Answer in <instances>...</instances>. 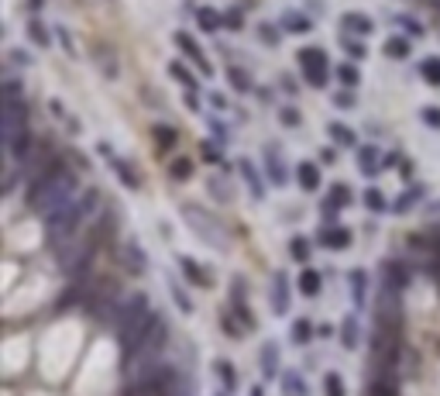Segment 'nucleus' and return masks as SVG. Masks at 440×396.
I'll list each match as a JSON object with an SVG mask.
<instances>
[{
  "instance_id": "f257e3e1",
  "label": "nucleus",
  "mask_w": 440,
  "mask_h": 396,
  "mask_svg": "<svg viewBox=\"0 0 440 396\" xmlns=\"http://www.w3.org/2000/svg\"><path fill=\"white\" fill-rule=\"evenodd\" d=\"M80 196V179L66 162H49V169H42L32 183H28V207L42 218L62 211L66 204H73Z\"/></svg>"
},
{
  "instance_id": "f03ea898",
  "label": "nucleus",
  "mask_w": 440,
  "mask_h": 396,
  "mask_svg": "<svg viewBox=\"0 0 440 396\" xmlns=\"http://www.w3.org/2000/svg\"><path fill=\"white\" fill-rule=\"evenodd\" d=\"M100 211V189H86V193H80L73 204H66L62 211H56V214H49L45 218V242L49 245H66V242H73L80 231H86V224H90V218Z\"/></svg>"
},
{
  "instance_id": "7ed1b4c3",
  "label": "nucleus",
  "mask_w": 440,
  "mask_h": 396,
  "mask_svg": "<svg viewBox=\"0 0 440 396\" xmlns=\"http://www.w3.org/2000/svg\"><path fill=\"white\" fill-rule=\"evenodd\" d=\"M165 345H169V324L155 314V321L148 324V331L138 338V345L131 348V351H124V375L127 379H138V375H145V372H151L155 365H162V351H165Z\"/></svg>"
},
{
  "instance_id": "20e7f679",
  "label": "nucleus",
  "mask_w": 440,
  "mask_h": 396,
  "mask_svg": "<svg viewBox=\"0 0 440 396\" xmlns=\"http://www.w3.org/2000/svg\"><path fill=\"white\" fill-rule=\"evenodd\" d=\"M151 321H155V310H151L148 296H145V293L127 296L124 307H121V317H117V324H114V334H117L121 351H131V348L138 345V338L148 331Z\"/></svg>"
},
{
  "instance_id": "39448f33",
  "label": "nucleus",
  "mask_w": 440,
  "mask_h": 396,
  "mask_svg": "<svg viewBox=\"0 0 440 396\" xmlns=\"http://www.w3.org/2000/svg\"><path fill=\"white\" fill-rule=\"evenodd\" d=\"M179 214L189 221V231H193L199 242H206L210 248H228V245H231V242H228V235L220 231L224 224H217V218H213V214H206L203 207H189V204H182V207H179Z\"/></svg>"
},
{
  "instance_id": "423d86ee",
  "label": "nucleus",
  "mask_w": 440,
  "mask_h": 396,
  "mask_svg": "<svg viewBox=\"0 0 440 396\" xmlns=\"http://www.w3.org/2000/svg\"><path fill=\"white\" fill-rule=\"evenodd\" d=\"M296 62H300L303 80H306L310 86H317V90H323V86H327V80H330V62H327V52H323V49H317V45L300 49Z\"/></svg>"
},
{
  "instance_id": "0eeeda50",
  "label": "nucleus",
  "mask_w": 440,
  "mask_h": 396,
  "mask_svg": "<svg viewBox=\"0 0 440 396\" xmlns=\"http://www.w3.org/2000/svg\"><path fill=\"white\" fill-rule=\"evenodd\" d=\"M28 131V104L18 97V100H4V145L21 138Z\"/></svg>"
},
{
  "instance_id": "6e6552de",
  "label": "nucleus",
  "mask_w": 440,
  "mask_h": 396,
  "mask_svg": "<svg viewBox=\"0 0 440 396\" xmlns=\"http://www.w3.org/2000/svg\"><path fill=\"white\" fill-rule=\"evenodd\" d=\"M100 155H103V159H107V162L114 165L117 179H121V183H124L127 189H138V186H141V176H134V165H131V162H124L121 155H114V148H110L107 141H100Z\"/></svg>"
},
{
  "instance_id": "1a4fd4ad",
  "label": "nucleus",
  "mask_w": 440,
  "mask_h": 396,
  "mask_svg": "<svg viewBox=\"0 0 440 396\" xmlns=\"http://www.w3.org/2000/svg\"><path fill=\"white\" fill-rule=\"evenodd\" d=\"M269 300H272V310L282 317V314H289V276L279 269L276 276H272V290H269Z\"/></svg>"
},
{
  "instance_id": "9d476101",
  "label": "nucleus",
  "mask_w": 440,
  "mask_h": 396,
  "mask_svg": "<svg viewBox=\"0 0 440 396\" xmlns=\"http://www.w3.org/2000/svg\"><path fill=\"white\" fill-rule=\"evenodd\" d=\"M175 45H179V49H182V52H186V56H189V59H193V62L199 66V73H203V76H210V73H213V66L206 62L203 49H199V45H196V42H193V38H189L186 32H175Z\"/></svg>"
},
{
  "instance_id": "9b49d317",
  "label": "nucleus",
  "mask_w": 440,
  "mask_h": 396,
  "mask_svg": "<svg viewBox=\"0 0 440 396\" xmlns=\"http://www.w3.org/2000/svg\"><path fill=\"white\" fill-rule=\"evenodd\" d=\"M179 269H182V276L189 279V283H196L199 290H210L213 286V279H210V272L199 266V262H193L189 255H179Z\"/></svg>"
},
{
  "instance_id": "f8f14e48",
  "label": "nucleus",
  "mask_w": 440,
  "mask_h": 396,
  "mask_svg": "<svg viewBox=\"0 0 440 396\" xmlns=\"http://www.w3.org/2000/svg\"><path fill=\"white\" fill-rule=\"evenodd\" d=\"M347 204H351V189H347L344 183H334V186H330V196H327V204H323V214L334 218V214L344 211Z\"/></svg>"
},
{
  "instance_id": "ddd939ff",
  "label": "nucleus",
  "mask_w": 440,
  "mask_h": 396,
  "mask_svg": "<svg viewBox=\"0 0 440 396\" xmlns=\"http://www.w3.org/2000/svg\"><path fill=\"white\" fill-rule=\"evenodd\" d=\"M265 169H269V179L276 183V186H286L289 183V176H286V162H282V155L269 145L265 148Z\"/></svg>"
},
{
  "instance_id": "4468645a",
  "label": "nucleus",
  "mask_w": 440,
  "mask_h": 396,
  "mask_svg": "<svg viewBox=\"0 0 440 396\" xmlns=\"http://www.w3.org/2000/svg\"><path fill=\"white\" fill-rule=\"evenodd\" d=\"M320 245H327V248H347L351 245V231L344 224H330V228L320 231Z\"/></svg>"
},
{
  "instance_id": "2eb2a0df",
  "label": "nucleus",
  "mask_w": 440,
  "mask_h": 396,
  "mask_svg": "<svg viewBox=\"0 0 440 396\" xmlns=\"http://www.w3.org/2000/svg\"><path fill=\"white\" fill-rule=\"evenodd\" d=\"M382 276H385V286H389V290H402V286L409 283V272H406V266H402L399 259L385 262V266H382Z\"/></svg>"
},
{
  "instance_id": "dca6fc26",
  "label": "nucleus",
  "mask_w": 440,
  "mask_h": 396,
  "mask_svg": "<svg viewBox=\"0 0 440 396\" xmlns=\"http://www.w3.org/2000/svg\"><path fill=\"white\" fill-rule=\"evenodd\" d=\"M347 283H351V300H354V307L361 310V307H365V293H368V272H365V269H351V272H347Z\"/></svg>"
},
{
  "instance_id": "f3484780",
  "label": "nucleus",
  "mask_w": 440,
  "mask_h": 396,
  "mask_svg": "<svg viewBox=\"0 0 440 396\" xmlns=\"http://www.w3.org/2000/svg\"><path fill=\"white\" fill-rule=\"evenodd\" d=\"M296 179H300V186H303L306 193L320 189V169H317V162H300V165H296Z\"/></svg>"
},
{
  "instance_id": "a211bd4d",
  "label": "nucleus",
  "mask_w": 440,
  "mask_h": 396,
  "mask_svg": "<svg viewBox=\"0 0 440 396\" xmlns=\"http://www.w3.org/2000/svg\"><path fill=\"white\" fill-rule=\"evenodd\" d=\"M358 341H361L358 314H347V317H344V324H341V345H344L347 351H354V348H358Z\"/></svg>"
},
{
  "instance_id": "6ab92c4d",
  "label": "nucleus",
  "mask_w": 440,
  "mask_h": 396,
  "mask_svg": "<svg viewBox=\"0 0 440 396\" xmlns=\"http://www.w3.org/2000/svg\"><path fill=\"white\" fill-rule=\"evenodd\" d=\"M238 172L245 176V183L252 186V196H255V200H265V186H262V179H258V169L248 162V159H241L238 162Z\"/></svg>"
},
{
  "instance_id": "aec40b11",
  "label": "nucleus",
  "mask_w": 440,
  "mask_h": 396,
  "mask_svg": "<svg viewBox=\"0 0 440 396\" xmlns=\"http://www.w3.org/2000/svg\"><path fill=\"white\" fill-rule=\"evenodd\" d=\"M124 262H127V269H131V272H145V269H148L145 248H141V245H138L134 238H131V242L124 245Z\"/></svg>"
},
{
  "instance_id": "412c9836",
  "label": "nucleus",
  "mask_w": 440,
  "mask_h": 396,
  "mask_svg": "<svg viewBox=\"0 0 440 396\" xmlns=\"http://www.w3.org/2000/svg\"><path fill=\"white\" fill-rule=\"evenodd\" d=\"M276 372H279V348L272 341H265L262 345V375L265 379H276Z\"/></svg>"
},
{
  "instance_id": "4be33fe9",
  "label": "nucleus",
  "mask_w": 440,
  "mask_h": 396,
  "mask_svg": "<svg viewBox=\"0 0 440 396\" xmlns=\"http://www.w3.org/2000/svg\"><path fill=\"white\" fill-rule=\"evenodd\" d=\"M341 25H344V32H361V35H371L375 32V25H371V18L368 14H344L341 18Z\"/></svg>"
},
{
  "instance_id": "5701e85b",
  "label": "nucleus",
  "mask_w": 440,
  "mask_h": 396,
  "mask_svg": "<svg viewBox=\"0 0 440 396\" xmlns=\"http://www.w3.org/2000/svg\"><path fill=\"white\" fill-rule=\"evenodd\" d=\"M358 162L365 176H378V152L371 145H358Z\"/></svg>"
},
{
  "instance_id": "b1692460",
  "label": "nucleus",
  "mask_w": 440,
  "mask_h": 396,
  "mask_svg": "<svg viewBox=\"0 0 440 396\" xmlns=\"http://www.w3.org/2000/svg\"><path fill=\"white\" fill-rule=\"evenodd\" d=\"M320 286H323V283H320V272H313V269H303V272H300V293H303V296H310V300L320 296Z\"/></svg>"
},
{
  "instance_id": "393cba45",
  "label": "nucleus",
  "mask_w": 440,
  "mask_h": 396,
  "mask_svg": "<svg viewBox=\"0 0 440 396\" xmlns=\"http://www.w3.org/2000/svg\"><path fill=\"white\" fill-rule=\"evenodd\" d=\"M206 189H210L213 196H220V204H231V200H234V189H231V183H228V179L210 176V179H206Z\"/></svg>"
},
{
  "instance_id": "a878e982",
  "label": "nucleus",
  "mask_w": 440,
  "mask_h": 396,
  "mask_svg": "<svg viewBox=\"0 0 440 396\" xmlns=\"http://www.w3.org/2000/svg\"><path fill=\"white\" fill-rule=\"evenodd\" d=\"M419 76H423L430 86H440V59H437V56L423 59V62H419Z\"/></svg>"
},
{
  "instance_id": "bb28decb",
  "label": "nucleus",
  "mask_w": 440,
  "mask_h": 396,
  "mask_svg": "<svg viewBox=\"0 0 440 396\" xmlns=\"http://www.w3.org/2000/svg\"><path fill=\"white\" fill-rule=\"evenodd\" d=\"M282 386H286V396H306V379L300 372H286Z\"/></svg>"
},
{
  "instance_id": "cd10ccee",
  "label": "nucleus",
  "mask_w": 440,
  "mask_h": 396,
  "mask_svg": "<svg viewBox=\"0 0 440 396\" xmlns=\"http://www.w3.org/2000/svg\"><path fill=\"white\" fill-rule=\"evenodd\" d=\"M196 21H199L203 32H217V28H220V14L210 11V8H196Z\"/></svg>"
},
{
  "instance_id": "c85d7f7f",
  "label": "nucleus",
  "mask_w": 440,
  "mask_h": 396,
  "mask_svg": "<svg viewBox=\"0 0 440 396\" xmlns=\"http://www.w3.org/2000/svg\"><path fill=\"white\" fill-rule=\"evenodd\" d=\"M282 25H286L289 32H300V35H306V32L313 28V21H310V18H303V14H296V11H289V14L282 18Z\"/></svg>"
},
{
  "instance_id": "c756f323",
  "label": "nucleus",
  "mask_w": 440,
  "mask_h": 396,
  "mask_svg": "<svg viewBox=\"0 0 440 396\" xmlns=\"http://www.w3.org/2000/svg\"><path fill=\"white\" fill-rule=\"evenodd\" d=\"M169 172H172V179H189L193 176V159H172L169 162Z\"/></svg>"
},
{
  "instance_id": "7c9ffc66",
  "label": "nucleus",
  "mask_w": 440,
  "mask_h": 396,
  "mask_svg": "<svg viewBox=\"0 0 440 396\" xmlns=\"http://www.w3.org/2000/svg\"><path fill=\"white\" fill-rule=\"evenodd\" d=\"M313 341V324L310 321H293V345H306Z\"/></svg>"
},
{
  "instance_id": "2f4dec72",
  "label": "nucleus",
  "mask_w": 440,
  "mask_h": 396,
  "mask_svg": "<svg viewBox=\"0 0 440 396\" xmlns=\"http://www.w3.org/2000/svg\"><path fill=\"white\" fill-rule=\"evenodd\" d=\"M323 396H344V379L337 372H327L323 375Z\"/></svg>"
},
{
  "instance_id": "473e14b6",
  "label": "nucleus",
  "mask_w": 440,
  "mask_h": 396,
  "mask_svg": "<svg viewBox=\"0 0 440 396\" xmlns=\"http://www.w3.org/2000/svg\"><path fill=\"white\" fill-rule=\"evenodd\" d=\"M327 131H330V135H334L341 145H347V148H358V138H354V135H351L344 124H327Z\"/></svg>"
},
{
  "instance_id": "72a5a7b5",
  "label": "nucleus",
  "mask_w": 440,
  "mask_h": 396,
  "mask_svg": "<svg viewBox=\"0 0 440 396\" xmlns=\"http://www.w3.org/2000/svg\"><path fill=\"white\" fill-rule=\"evenodd\" d=\"M217 379H224V389L231 393L234 386H238V379H234V369H231V362H217Z\"/></svg>"
},
{
  "instance_id": "f704fd0d",
  "label": "nucleus",
  "mask_w": 440,
  "mask_h": 396,
  "mask_svg": "<svg viewBox=\"0 0 440 396\" xmlns=\"http://www.w3.org/2000/svg\"><path fill=\"white\" fill-rule=\"evenodd\" d=\"M289 252H293V259H296V262H306V259H310V242L296 235V238L289 242Z\"/></svg>"
},
{
  "instance_id": "c9c22d12",
  "label": "nucleus",
  "mask_w": 440,
  "mask_h": 396,
  "mask_svg": "<svg viewBox=\"0 0 440 396\" xmlns=\"http://www.w3.org/2000/svg\"><path fill=\"white\" fill-rule=\"evenodd\" d=\"M169 293H172V300L179 303L182 314H193V303H189V296H186V290H182L179 283H169Z\"/></svg>"
},
{
  "instance_id": "e433bc0d",
  "label": "nucleus",
  "mask_w": 440,
  "mask_h": 396,
  "mask_svg": "<svg viewBox=\"0 0 440 396\" xmlns=\"http://www.w3.org/2000/svg\"><path fill=\"white\" fill-rule=\"evenodd\" d=\"M368 396H399V393H395V386L382 375V379H375V382L368 386Z\"/></svg>"
},
{
  "instance_id": "4c0bfd02",
  "label": "nucleus",
  "mask_w": 440,
  "mask_h": 396,
  "mask_svg": "<svg viewBox=\"0 0 440 396\" xmlns=\"http://www.w3.org/2000/svg\"><path fill=\"white\" fill-rule=\"evenodd\" d=\"M365 204H368V211H375V214H382L389 204H385V196L378 193V189H365Z\"/></svg>"
},
{
  "instance_id": "58836bf2",
  "label": "nucleus",
  "mask_w": 440,
  "mask_h": 396,
  "mask_svg": "<svg viewBox=\"0 0 440 396\" xmlns=\"http://www.w3.org/2000/svg\"><path fill=\"white\" fill-rule=\"evenodd\" d=\"M155 141H158V148L165 152V148H172V145H175V131H172V128L155 124Z\"/></svg>"
},
{
  "instance_id": "ea45409f",
  "label": "nucleus",
  "mask_w": 440,
  "mask_h": 396,
  "mask_svg": "<svg viewBox=\"0 0 440 396\" xmlns=\"http://www.w3.org/2000/svg\"><path fill=\"white\" fill-rule=\"evenodd\" d=\"M28 35H32V42H35L38 49H49V35H45V28H42L38 21H32V25H28Z\"/></svg>"
},
{
  "instance_id": "a19ab883",
  "label": "nucleus",
  "mask_w": 440,
  "mask_h": 396,
  "mask_svg": "<svg viewBox=\"0 0 440 396\" xmlns=\"http://www.w3.org/2000/svg\"><path fill=\"white\" fill-rule=\"evenodd\" d=\"M385 52L395 56V59H406V56H409V45H406L402 38H389V42H385Z\"/></svg>"
},
{
  "instance_id": "79ce46f5",
  "label": "nucleus",
  "mask_w": 440,
  "mask_h": 396,
  "mask_svg": "<svg viewBox=\"0 0 440 396\" xmlns=\"http://www.w3.org/2000/svg\"><path fill=\"white\" fill-rule=\"evenodd\" d=\"M337 76H341V83H344L347 90H354V86H358V80H361L354 66H341V69H337Z\"/></svg>"
},
{
  "instance_id": "37998d69",
  "label": "nucleus",
  "mask_w": 440,
  "mask_h": 396,
  "mask_svg": "<svg viewBox=\"0 0 440 396\" xmlns=\"http://www.w3.org/2000/svg\"><path fill=\"white\" fill-rule=\"evenodd\" d=\"M228 76H231V83H234L241 93H248V90H252V80H248V76H245L238 66H231V69H228Z\"/></svg>"
},
{
  "instance_id": "c03bdc74",
  "label": "nucleus",
  "mask_w": 440,
  "mask_h": 396,
  "mask_svg": "<svg viewBox=\"0 0 440 396\" xmlns=\"http://www.w3.org/2000/svg\"><path fill=\"white\" fill-rule=\"evenodd\" d=\"M416 196H423V189H419V186H416V189H413V193H409V189H406V193H402V196H399V204H395V211H399V214H402V211H409V207H413V204H416Z\"/></svg>"
},
{
  "instance_id": "a18cd8bd",
  "label": "nucleus",
  "mask_w": 440,
  "mask_h": 396,
  "mask_svg": "<svg viewBox=\"0 0 440 396\" xmlns=\"http://www.w3.org/2000/svg\"><path fill=\"white\" fill-rule=\"evenodd\" d=\"M258 35H262V42H265V45H279V38H282L276 25H258Z\"/></svg>"
},
{
  "instance_id": "49530a36",
  "label": "nucleus",
  "mask_w": 440,
  "mask_h": 396,
  "mask_svg": "<svg viewBox=\"0 0 440 396\" xmlns=\"http://www.w3.org/2000/svg\"><path fill=\"white\" fill-rule=\"evenodd\" d=\"M169 73H172L175 80H182V83H186L189 90H196V80H193V76H189V73H186V69H182L179 62H172V69H169Z\"/></svg>"
},
{
  "instance_id": "de8ad7c7",
  "label": "nucleus",
  "mask_w": 440,
  "mask_h": 396,
  "mask_svg": "<svg viewBox=\"0 0 440 396\" xmlns=\"http://www.w3.org/2000/svg\"><path fill=\"white\" fill-rule=\"evenodd\" d=\"M419 114H423V121H426L430 128H440V107H423Z\"/></svg>"
},
{
  "instance_id": "09e8293b",
  "label": "nucleus",
  "mask_w": 440,
  "mask_h": 396,
  "mask_svg": "<svg viewBox=\"0 0 440 396\" xmlns=\"http://www.w3.org/2000/svg\"><path fill=\"white\" fill-rule=\"evenodd\" d=\"M282 124H286V128H300V110L286 107V110H282Z\"/></svg>"
},
{
  "instance_id": "8fccbe9b",
  "label": "nucleus",
  "mask_w": 440,
  "mask_h": 396,
  "mask_svg": "<svg viewBox=\"0 0 440 396\" xmlns=\"http://www.w3.org/2000/svg\"><path fill=\"white\" fill-rule=\"evenodd\" d=\"M344 49H347V56H358V59H365V45H361V42H351V38H344Z\"/></svg>"
},
{
  "instance_id": "3c124183",
  "label": "nucleus",
  "mask_w": 440,
  "mask_h": 396,
  "mask_svg": "<svg viewBox=\"0 0 440 396\" xmlns=\"http://www.w3.org/2000/svg\"><path fill=\"white\" fill-rule=\"evenodd\" d=\"M399 25H402L406 32H413V38H416V35H423V25H419V21H409V18H399Z\"/></svg>"
},
{
  "instance_id": "603ef678",
  "label": "nucleus",
  "mask_w": 440,
  "mask_h": 396,
  "mask_svg": "<svg viewBox=\"0 0 440 396\" xmlns=\"http://www.w3.org/2000/svg\"><path fill=\"white\" fill-rule=\"evenodd\" d=\"M11 59H14L18 66H28V62H32V56H28V52H21V49H14V52H11Z\"/></svg>"
},
{
  "instance_id": "864d4df0",
  "label": "nucleus",
  "mask_w": 440,
  "mask_h": 396,
  "mask_svg": "<svg viewBox=\"0 0 440 396\" xmlns=\"http://www.w3.org/2000/svg\"><path fill=\"white\" fill-rule=\"evenodd\" d=\"M334 104H337V107H351V104H354V93H337Z\"/></svg>"
},
{
  "instance_id": "5fc2aeb1",
  "label": "nucleus",
  "mask_w": 440,
  "mask_h": 396,
  "mask_svg": "<svg viewBox=\"0 0 440 396\" xmlns=\"http://www.w3.org/2000/svg\"><path fill=\"white\" fill-rule=\"evenodd\" d=\"M203 155H206L210 162H220V152H217V148H213L210 141H206V148H203Z\"/></svg>"
},
{
  "instance_id": "6e6d98bb",
  "label": "nucleus",
  "mask_w": 440,
  "mask_h": 396,
  "mask_svg": "<svg viewBox=\"0 0 440 396\" xmlns=\"http://www.w3.org/2000/svg\"><path fill=\"white\" fill-rule=\"evenodd\" d=\"M59 38H62V45L73 52V42H69V32H66V28H59Z\"/></svg>"
},
{
  "instance_id": "4d7b16f0",
  "label": "nucleus",
  "mask_w": 440,
  "mask_h": 396,
  "mask_svg": "<svg viewBox=\"0 0 440 396\" xmlns=\"http://www.w3.org/2000/svg\"><path fill=\"white\" fill-rule=\"evenodd\" d=\"M252 396H262V389H258V386H255V389H252Z\"/></svg>"
}]
</instances>
